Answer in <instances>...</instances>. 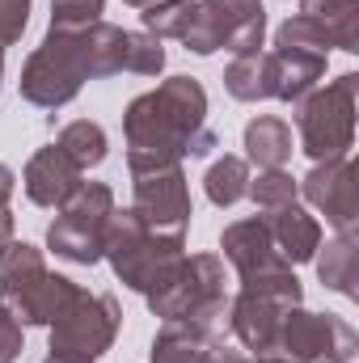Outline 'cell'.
Here are the masks:
<instances>
[{
  "instance_id": "cell-4",
  "label": "cell",
  "mask_w": 359,
  "mask_h": 363,
  "mask_svg": "<svg viewBox=\"0 0 359 363\" xmlns=\"http://www.w3.org/2000/svg\"><path fill=\"white\" fill-rule=\"evenodd\" d=\"M148 308L161 321H199L216 325L228 313L224 267L216 254H182L170 271L144 291Z\"/></svg>"
},
{
  "instance_id": "cell-3",
  "label": "cell",
  "mask_w": 359,
  "mask_h": 363,
  "mask_svg": "<svg viewBox=\"0 0 359 363\" xmlns=\"http://www.w3.org/2000/svg\"><path fill=\"white\" fill-rule=\"evenodd\" d=\"M77 283L64 274H51L43 262V250L30 241H9L0 254V308L13 313V321L26 325H51L72 300Z\"/></svg>"
},
{
  "instance_id": "cell-35",
  "label": "cell",
  "mask_w": 359,
  "mask_h": 363,
  "mask_svg": "<svg viewBox=\"0 0 359 363\" xmlns=\"http://www.w3.org/2000/svg\"><path fill=\"white\" fill-rule=\"evenodd\" d=\"M43 363H64V359H51V355H47V359H43Z\"/></svg>"
},
{
  "instance_id": "cell-15",
  "label": "cell",
  "mask_w": 359,
  "mask_h": 363,
  "mask_svg": "<svg viewBox=\"0 0 359 363\" xmlns=\"http://www.w3.org/2000/svg\"><path fill=\"white\" fill-rule=\"evenodd\" d=\"M153 363H250L241 351L224 347L211 325L199 321H165L153 338Z\"/></svg>"
},
{
  "instance_id": "cell-5",
  "label": "cell",
  "mask_w": 359,
  "mask_h": 363,
  "mask_svg": "<svg viewBox=\"0 0 359 363\" xmlns=\"http://www.w3.org/2000/svg\"><path fill=\"white\" fill-rule=\"evenodd\" d=\"M186 254V237H174V233H157L153 224H144L131 207L110 216V228H106V250L101 258L110 262V271L118 274L123 287L131 291H148L161 274L170 271Z\"/></svg>"
},
{
  "instance_id": "cell-12",
  "label": "cell",
  "mask_w": 359,
  "mask_h": 363,
  "mask_svg": "<svg viewBox=\"0 0 359 363\" xmlns=\"http://www.w3.org/2000/svg\"><path fill=\"white\" fill-rule=\"evenodd\" d=\"M131 211H136L144 224H153L157 233H174V237H186V228H190V186H186V174H182V165L136 174Z\"/></svg>"
},
{
  "instance_id": "cell-24",
  "label": "cell",
  "mask_w": 359,
  "mask_h": 363,
  "mask_svg": "<svg viewBox=\"0 0 359 363\" xmlns=\"http://www.w3.org/2000/svg\"><path fill=\"white\" fill-rule=\"evenodd\" d=\"M203 190H207V199L216 207H233L237 199H245V190H250V165H245V157H220L207 169Z\"/></svg>"
},
{
  "instance_id": "cell-23",
  "label": "cell",
  "mask_w": 359,
  "mask_h": 363,
  "mask_svg": "<svg viewBox=\"0 0 359 363\" xmlns=\"http://www.w3.org/2000/svg\"><path fill=\"white\" fill-rule=\"evenodd\" d=\"M55 148L81 169V174H89L97 169L101 161H106V131H101V123H89V118H77V123H68L60 135H55Z\"/></svg>"
},
{
  "instance_id": "cell-31",
  "label": "cell",
  "mask_w": 359,
  "mask_h": 363,
  "mask_svg": "<svg viewBox=\"0 0 359 363\" xmlns=\"http://www.w3.org/2000/svg\"><path fill=\"white\" fill-rule=\"evenodd\" d=\"M13 186H17V178H13V169H9V165H0V211H9Z\"/></svg>"
},
{
  "instance_id": "cell-11",
  "label": "cell",
  "mask_w": 359,
  "mask_h": 363,
  "mask_svg": "<svg viewBox=\"0 0 359 363\" xmlns=\"http://www.w3.org/2000/svg\"><path fill=\"white\" fill-rule=\"evenodd\" d=\"M283 355L300 363H351L359 351V338L351 321L334 317V313H309V308H287L283 325H279V347Z\"/></svg>"
},
{
  "instance_id": "cell-32",
  "label": "cell",
  "mask_w": 359,
  "mask_h": 363,
  "mask_svg": "<svg viewBox=\"0 0 359 363\" xmlns=\"http://www.w3.org/2000/svg\"><path fill=\"white\" fill-rule=\"evenodd\" d=\"M13 241V216L9 211H0V254H4V245Z\"/></svg>"
},
{
  "instance_id": "cell-20",
  "label": "cell",
  "mask_w": 359,
  "mask_h": 363,
  "mask_svg": "<svg viewBox=\"0 0 359 363\" xmlns=\"http://www.w3.org/2000/svg\"><path fill=\"white\" fill-rule=\"evenodd\" d=\"M317 279H321L330 291L347 296V300L359 296V241H355V228H351V233H338L334 241H326V254L317 258Z\"/></svg>"
},
{
  "instance_id": "cell-33",
  "label": "cell",
  "mask_w": 359,
  "mask_h": 363,
  "mask_svg": "<svg viewBox=\"0 0 359 363\" xmlns=\"http://www.w3.org/2000/svg\"><path fill=\"white\" fill-rule=\"evenodd\" d=\"M250 363H300V359H292V355H283V351H267V355H254Z\"/></svg>"
},
{
  "instance_id": "cell-30",
  "label": "cell",
  "mask_w": 359,
  "mask_h": 363,
  "mask_svg": "<svg viewBox=\"0 0 359 363\" xmlns=\"http://www.w3.org/2000/svg\"><path fill=\"white\" fill-rule=\"evenodd\" d=\"M21 355V325L13 321L9 308H0V363H13Z\"/></svg>"
},
{
  "instance_id": "cell-28",
  "label": "cell",
  "mask_w": 359,
  "mask_h": 363,
  "mask_svg": "<svg viewBox=\"0 0 359 363\" xmlns=\"http://www.w3.org/2000/svg\"><path fill=\"white\" fill-rule=\"evenodd\" d=\"M161 68H165V47H161V38L131 30V64H127V72H136V77H157Z\"/></svg>"
},
{
  "instance_id": "cell-16",
  "label": "cell",
  "mask_w": 359,
  "mask_h": 363,
  "mask_svg": "<svg viewBox=\"0 0 359 363\" xmlns=\"http://www.w3.org/2000/svg\"><path fill=\"white\" fill-rule=\"evenodd\" d=\"M81 182H85V174H81L55 144L38 148V152L30 157L26 174H21V186H26L30 203H34V207H55V211L81 190Z\"/></svg>"
},
{
  "instance_id": "cell-26",
  "label": "cell",
  "mask_w": 359,
  "mask_h": 363,
  "mask_svg": "<svg viewBox=\"0 0 359 363\" xmlns=\"http://www.w3.org/2000/svg\"><path fill=\"white\" fill-rule=\"evenodd\" d=\"M245 194L258 203V211H275L283 203H296L300 182L292 178V174H283V169H258V182L250 178V190Z\"/></svg>"
},
{
  "instance_id": "cell-22",
  "label": "cell",
  "mask_w": 359,
  "mask_h": 363,
  "mask_svg": "<svg viewBox=\"0 0 359 363\" xmlns=\"http://www.w3.org/2000/svg\"><path fill=\"white\" fill-rule=\"evenodd\" d=\"M245 157L258 169H283L292 157V127L275 114H258L245 127Z\"/></svg>"
},
{
  "instance_id": "cell-13",
  "label": "cell",
  "mask_w": 359,
  "mask_h": 363,
  "mask_svg": "<svg viewBox=\"0 0 359 363\" xmlns=\"http://www.w3.org/2000/svg\"><path fill=\"white\" fill-rule=\"evenodd\" d=\"M300 194L326 216V224H334L338 233H351L359 220V190H355V165L351 157H334V161H317L309 169V178L300 182Z\"/></svg>"
},
{
  "instance_id": "cell-7",
  "label": "cell",
  "mask_w": 359,
  "mask_h": 363,
  "mask_svg": "<svg viewBox=\"0 0 359 363\" xmlns=\"http://www.w3.org/2000/svg\"><path fill=\"white\" fill-rule=\"evenodd\" d=\"M355 89L359 77L343 72L326 89H313L296 106V127H300V148L313 161H334L347 157L355 144Z\"/></svg>"
},
{
  "instance_id": "cell-34",
  "label": "cell",
  "mask_w": 359,
  "mask_h": 363,
  "mask_svg": "<svg viewBox=\"0 0 359 363\" xmlns=\"http://www.w3.org/2000/svg\"><path fill=\"white\" fill-rule=\"evenodd\" d=\"M0 81H4V47H0Z\"/></svg>"
},
{
  "instance_id": "cell-17",
  "label": "cell",
  "mask_w": 359,
  "mask_h": 363,
  "mask_svg": "<svg viewBox=\"0 0 359 363\" xmlns=\"http://www.w3.org/2000/svg\"><path fill=\"white\" fill-rule=\"evenodd\" d=\"M263 224H267L275 250L296 267V262H313L317 250H321V224L300 207V203H283L275 211H263Z\"/></svg>"
},
{
  "instance_id": "cell-10",
  "label": "cell",
  "mask_w": 359,
  "mask_h": 363,
  "mask_svg": "<svg viewBox=\"0 0 359 363\" xmlns=\"http://www.w3.org/2000/svg\"><path fill=\"white\" fill-rule=\"evenodd\" d=\"M114 216V194L106 182H81V190L60 207V216L47 228V250H55V258L93 267L101 262L106 250V228Z\"/></svg>"
},
{
  "instance_id": "cell-6",
  "label": "cell",
  "mask_w": 359,
  "mask_h": 363,
  "mask_svg": "<svg viewBox=\"0 0 359 363\" xmlns=\"http://www.w3.org/2000/svg\"><path fill=\"white\" fill-rule=\"evenodd\" d=\"M220 250H224V258L233 262L241 287L279 296V300H287V304H304V287H300V279L292 271V262L275 250L263 216L228 224L224 237H220Z\"/></svg>"
},
{
  "instance_id": "cell-21",
  "label": "cell",
  "mask_w": 359,
  "mask_h": 363,
  "mask_svg": "<svg viewBox=\"0 0 359 363\" xmlns=\"http://www.w3.org/2000/svg\"><path fill=\"white\" fill-rule=\"evenodd\" d=\"M224 89L237 101H267L275 97V60L270 51H245L224 68Z\"/></svg>"
},
{
  "instance_id": "cell-8",
  "label": "cell",
  "mask_w": 359,
  "mask_h": 363,
  "mask_svg": "<svg viewBox=\"0 0 359 363\" xmlns=\"http://www.w3.org/2000/svg\"><path fill=\"white\" fill-rule=\"evenodd\" d=\"M267 34V9L263 0H194L190 26L178 43L194 55H216V51H263Z\"/></svg>"
},
{
  "instance_id": "cell-9",
  "label": "cell",
  "mask_w": 359,
  "mask_h": 363,
  "mask_svg": "<svg viewBox=\"0 0 359 363\" xmlns=\"http://www.w3.org/2000/svg\"><path fill=\"white\" fill-rule=\"evenodd\" d=\"M123 325V308L106 291H77V300L47 325L51 330V359L64 363H93L101 359Z\"/></svg>"
},
{
  "instance_id": "cell-18",
  "label": "cell",
  "mask_w": 359,
  "mask_h": 363,
  "mask_svg": "<svg viewBox=\"0 0 359 363\" xmlns=\"http://www.w3.org/2000/svg\"><path fill=\"white\" fill-rule=\"evenodd\" d=\"M270 60H275V97L287 101V106H300L309 93L326 81V51L275 43Z\"/></svg>"
},
{
  "instance_id": "cell-19",
  "label": "cell",
  "mask_w": 359,
  "mask_h": 363,
  "mask_svg": "<svg viewBox=\"0 0 359 363\" xmlns=\"http://www.w3.org/2000/svg\"><path fill=\"white\" fill-rule=\"evenodd\" d=\"M300 17L313 26V34L347 55L359 51V0H300Z\"/></svg>"
},
{
  "instance_id": "cell-1",
  "label": "cell",
  "mask_w": 359,
  "mask_h": 363,
  "mask_svg": "<svg viewBox=\"0 0 359 363\" xmlns=\"http://www.w3.org/2000/svg\"><path fill=\"white\" fill-rule=\"evenodd\" d=\"M127 169H170L186 157H207L220 140L207 127V93L194 77H170L157 89L140 93L123 114Z\"/></svg>"
},
{
  "instance_id": "cell-2",
  "label": "cell",
  "mask_w": 359,
  "mask_h": 363,
  "mask_svg": "<svg viewBox=\"0 0 359 363\" xmlns=\"http://www.w3.org/2000/svg\"><path fill=\"white\" fill-rule=\"evenodd\" d=\"M127 64H131V30L123 26L93 21L81 30H47V38L30 51L17 85L30 106L60 110L85 89V81L118 77L127 72Z\"/></svg>"
},
{
  "instance_id": "cell-29",
  "label": "cell",
  "mask_w": 359,
  "mask_h": 363,
  "mask_svg": "<svg viewBox=\"0 0 359 363\" xmlns=\"http://www.w3.org/2000/svg\"><path fill=\"white\" fill-rule=\"evenodd\" d=\"M30 4L34 0H0V47L21 43V34L30 26Z\"/></svg>"
},
{
  "instance_id": "cell-25",
  "label": "cell",
  "mask_w": 359,
  "mask_h": 363,
  "mask_svg": "<svg viewBox=\"0 0 359 363\" xmlns=\"http://www.w3.org/2000/svg\"><path fill=\"white\" fill-rule=\"evenodd\" d=\"M190 13H194V0H153L140 13V21H144V34L153 38H182L190 26Z\"/></svg>"
},
{
  "instance_id": "cell-27",
  "label": "cell",
  "mask_w": 359,
  "mask_h": 363,
  "mask_svg": "<svg viewBox=\"0 0 359 363\" xmlns=\"http://www.w3.org/2000/svg\"><path fill=\"white\" fill-rule=\"evenodd\" d=\"M106 0H51V30H81L101 21Z\"/></svg>"
},
{
  "instance_id": "cell-14",
  "label": "cell",
  "mask_w": 359,
  "mask_h": 363,
  "mask_svg": "<svg viewBox=\"0 0 359 363\" xmlns=\"http://www.w3.org/2000/svg\"><path fill=\"white\" fill-rule=\"evenodd\" d=\"M287 308H296V304H287V300H279V296H267V291L241 287V291L228 300V325H233V334H237V342H241L245 351L267 355V351L279 347V325H283Z\"/></svg>"
}]
</instances>
